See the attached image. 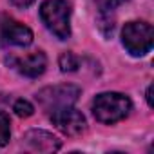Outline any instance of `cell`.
Instances as JSON below:
<instances>
[{
  "mask_svg": "<svg viewBox=\"0 0 154 154\" xmlns=\"http://www.w3.org/2000/svg\"><path fill=\"white\" fill-rule=\"evenodd\" d=\"M132 102L122 93H102L93 102V114L100 123L112 125L129 116Z\"/></svg>",
  "mask_w": 154,
  "mask_h": 154,
  "instance_id": "6da1fadb",
  "label": "cell"
},
{
  "mask_svg": "<svg viewBox=\"0 0 154 154\" xmlns=\"http://www.w3.org/2000/svg\"><path fill=\"white\" fill-rule=\"evenodd\" d=\"M71 11L67 0H45L40 6V18L58 40H67L71 36Z\"/></svg>",
  "mask_w": 154,
  "mask_h": 154,
  "instance_id": "7a4b0ae2",
  "label": "cell"
},
{
  "mask_svg": "<svg viewBox=\"0 0 154 154\" xmlns=\"http://www.w3.org/2000/svg\"><path fill=\"white\" fill-rule=\"evenodd\" d=\"M123 47L132 56H145L154 44V29L147 22H129L122 31Z\"/></svg>",
  "mask_w": 154,
  "mask_h": 154,
  "instance_id": "3957f363",
  "label": "cell"
},
{
  "mask_svg": "<svg viewBox=\"0 0 154 154\" xmlns=\"http://www.w3.org/2000/svg\"><path fill=\"white\" fill-rule=\"evenodd\" d=\"M82 89L78 85L72 84H60V85H53V87H45L36 94V100L40 103V107L47 112H53L56 109L62 107H69L74 105L78 100Z\"/></svg>",
  "mask_w": 154,
  "mask_h": 154,
  "instance_id": "277c9868",
  "label": "cell"
},
{
  "mask_svg": "<svg viewBox=\"0 0 154 154\" xmlns=\"http://www.w3.org/2000/svg\"><path fill=\"white\" fill-rule=\"evenodd\" d=\"M49 116H51L53 125H54L60 132H63L65 136H80V134L85 132V129H87L85 116H84L80 111H76L72 105L56 109V111L49 112Z\"/></svg>",
  "mask_w": 154,
  "mask_h": 154,
  "instance_id": "5b68a950",
  "label": "cell"
},
{
  "mask_svg": "<svg viewBox=\"0 0 154 154\" xmlns=\"http://www.w3.org/2000/svg\"><path fill=\"white\" fill-rule=\"evenodd\" d=\"M0 38L4 40V44L27 47L33 42V31L9 17H0Z\"/></svg>",
  "mask_w": 154,
  "mask_h": 154,
  "instance_id": "8992f818",
  "label": "cell"
},
{
  "mask_svg": "<svg viewBox=\"0 0 154 154\" xmlns=\"http://www.w3.org/2000/svg\"><path fill=\"white\" fill-rule=\"evenodd\" d=\"M6 62L15 71H18L20 74L27 76V78H38L47 67V56L42 51H35V53H29V54L18 56V58L17 56H8Z\"/></svg>",
  "mask_w": 154,
  "mask_h": 154,
  "instance_id": "52a82bcc",
  "label": "cell"
},
{
  "mask_svg": "<svg viewBox=\"0 0 154 154\" xmlns=\"http://www.w3.org/2000/svg\"><path fill=\"white\" fill-rule=\"evenodd\" d=\"M24 145L35 152H56L60 147H62V141L53 136L51 132L47 131H42V129H31L24 134L22 138Z\"/></svg>",
  "mask_w": 154,
  "mask_h": 154,
  "instance_id": "ba28073f",
  "label": "cell"
},
{
  "mask_svg": "<svg viewBox=\"0 0 154 154\" xmlns=\"http://www.w3.org/2000/svg\"><path fill=\"white\" fill-rule=\"evenodd\" d=\"M123 2H127V0H96L98 9H100V22H102V24H100V27L107 26V27H109L107 31H111V33H112L114 24H112L111 15L116 11V8H120Z\"/></svg>",
  "mask_w": 154,
  "mask_h": 154,
  "instance_id": "9c48e42d",
  "label": "cell"
},
{
  "mask_svg": "<svg viewBox=\"0 0 154 154\" xmlns=\"http://www.w3.org/2000/svg\"><path fill=\"white\" fill-rule=\"evenodd\" d=\"M58 63H60L62 72H74V71H78V67H80V58L76 56L74 53H71V51H65V53L60 54Z\"/></svg>",
  "mask_w": 154,
  "mask_h": 154,
  "instance_id": "30bf717a",
  "label": "cell"
},
{
  "mask_svg": "<svg viewBox=\"0 0 154 154\" xmlns=\"http://www.w3.org/2000/svg\"><path fill=\"white\" fill-rule=\"evenodd\" d=\"M9 116L0 111V147H4L11 140V127H9Z\"/></svg>",
  "mask_w": 154,
  "mask_h": 154,
  "instance_id": "8fae6325",
  "label": "cell"
},
{
  "mask_svg": "<svg viewBox=\"0 0 154 154\" xmlns=\"http://www.w3.org/2000/svg\"><path fill=\"white\" fill-rule=\"evenodd\" d=\"M13 111H15V114L20 116V118H29V116H33L35 107H33V103L27 102V100H17L15 105H13Z\"/></svg>",
  "mask_w": 154,
  "mask_h": 154,
  "instance_id": "7c38bea8",
  "label": "cell"
},
{
  "mask_svg": "<svg viewBox=\"0 0 154 154\" xmlns=\"http://www.w3.org/2000/svg\"><path fill=\"white\" fill-rule=\"evenodd\" d=\"M11 4L15 8H20V9H27L29 6L35 4V0H11Z\"/></svg>",
  "mask_w": 154,
  "mask_h": 154,
  "instance_id": "4fadbf2b",
  "label": "cell"
},
{
  "mask_svg": "<svg viewBox=\"0 0 154 154\" xmlns=\"http://www.w3.org/2000/svg\"><path fill=\"white\" fill-rule=\"evenodd\" d=\"M147 103H149V107H152V85L147 87Z\"/></svg>",
  "mask_w": 154,
  "mask_h": 154,
  "instance_id": "5bb4252c",
  "label": "cell"
}]
</instances>
